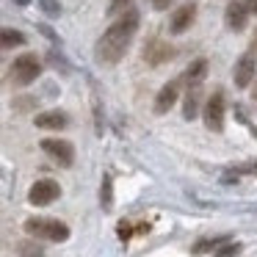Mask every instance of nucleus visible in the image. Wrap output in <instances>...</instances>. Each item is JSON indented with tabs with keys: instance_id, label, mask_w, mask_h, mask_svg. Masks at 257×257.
Instances as JSON below:
<instances>
[{
	"instance_id": "obj_1",
	"label": "nucleus",
	"mask_w": 257,
	"mask_h": 257,
	"mask_svg": "<svg viewBox=\"0 0 257 257\" xmlns=\"http://www.w3.org/2000/svg\"><path fill=\"white\" fill-rule=\"evenodd\" d=\"M136 31H139V12L130 9V12H124L122 17H119L116 23L100 36V42H97V47H94L97 61L105 64V67H113V64L127 53Z\"/></svg>"
},
{
	"instance_id": "obj_2",
	"label": "nucleus",
	"mask_w": 257,
	"mask_h": 257,
	"mask_svg": "<svg viewBox=\"0 0 257 257\" xmlns=\"http://www.w3.org/2000/svg\"><path fill=\"white\" fill-rule=\"evenodd\" d=\"M25 232L36 240H53V243H61L69 238V227L58 218H28L23 224Z\"/></svg>"
},
{
	"instance_id": "obj_3",
	"label": "nucleus",
	"mask_w": 257,
	"mask_h": 257,
	"mask_svg": "<svg viewBox=\"0 0 257 257\" xmlns=\"http://www.w3.org/2000/svg\"><path fill=\"white\" fill-rule=\"evenodd\" d=\"M39 72H42V64H39V58H36V53H23L20 58H14V67H12L14 83L28 86L39 78Z\"/></svg>"
},
{
	"instance_id": "obj_4",
	"label": "nucleus",
	"mask_w": 257,
	"mask_h": 257,
	"mask_svg": "<svg viewBox=\"0 0 257 257\" xmlns=\"http://www.w3.org/2000/svg\"><path fill=\"white\" fill-rule=\"evenodd\" d=\"M224 91L216 89L210 97H207L205 108H202V116H205V124L207 130H213V133H221L224 130Z\"/></svg>"
},
{
	"instance_id": "obj_5",
	"label": "nucleus",
	"mask_w": 257,
	"mask_h": 257,
	"mask_svg": "<svg viewBox=\"0 0 257 257\" xmlns=\"http://www.w3.org/2000/svg\"><path fill=\"white\" fill-rule=\"evenodd\" d=\"M58 196H61V188H58L56 180H36L34 185H31L28 191V202L36 207H45L50 205V202H56Z\"/></svg>"
},
{
	"instance_id": "obj_6",
	"label": "nucleus",
	"mask_w": 257,
	"mask_h": 257,
	"mask_svg": "<svg viewBox=\"0 0 257 257\" xmlns=\"http://www.w3.org/2000/svg\"><path fill=\"white\" fill-rule=\"evenodd\" d=\"M42 150H45L47 155H50L58 166H64V169L75 163V147L69 144V141H64V139H45V141H42Z\"/></svg>"
},
{
	"instance_id": "obj_7",
	"label": "nucleus",
	"mask_w": 257,
	"mask_h": 257,
	"mask_svg": "<svg viewBox=\"0 0 257 257\" xmlns=\"http://www.w3.org/2000/svg\"><path fill=\"white\" fill-rule=\"evenodd\" d=\"M172 56H174V47L166 45V42H161V39H152L150 45L144 47V58H147V64H152V67L166 64Z\"/></svg>"
},
{
	"instance_id": "obj_8",
	"label": "nucleus",
	"mask_w": 257,
	"mask_h": 257,
	"mask_svg": "<svg viewBox=\"0 0 257 257\" xmlns=\"http://www.w3.org/2000/svg\"><path fill=\"white\" fill-rule=\"evenodd\" d=\"M194 17H196V6L194 3H183V6L172 14V20H169V31H172V34H183V31L191 28Z\"/></svg>"
},
{
	"instance_id": "obj_9",
	"label": "nucleus",
	"mask_w": 257,
	"mask_h": 257,
	"mask_svg": "<svg viewBox=\"0 0 257 257\" xmlns=\"http://www.w3.org/2000/svg\"><path fill=\"white\" fill-rule=\"evenodd\" d=\"M246 17H249V6L240 3V0H232L224 12V20H227V28L229 31H243L246 28Z\"/></svg>"
},
{
	"instance_id": "obj_10",
	"label": "nucleus",
	"mask_w": 257,
	"mask_h": 257,
	"mask_svg": "<svg viewBox=\"0 0 257 257\" xmlns=\"http://www.w3.org/2000/svg\"><path fill=\"white\" fill-rule=\"evenodd\" d=\"M177 97H180V80H169L155 97V113H166L177 102Z\"/></svg>"
},
{
	"instance_id": "obj_11",
	"label": "nucleus",
	"mask_w": 257,
	"mask_h": 257,
	"mask_svg": "<svg viewBox=\"0 0 257 257\" xmlns=\"http://www.w3.org/2000/svg\"><path fill=\"white\" fill-rule=\"evenodd\" d=\"M232 78H235V86H238V89L251 86V80H254V58H251V56H243V58H240V61L235 64Z\"/></svg>"
},
{
	"instance_id": "obj_12",
	"label": "nucleus",
	"mask_w": 257,
	"mask_h": 257,
	"mask_svg": "<svg viewBox=\"0 0 257 257\" xmlns=\"http://www.w3.org/2000/svg\"><path fill=\"white\" fill-rule=\"evenodd\" d=\"M67 124H69V119L61 111H47L36 116V127H42V130H64Z\"/></svg>"
},
{
	"instance_id": "obj_13",
	"label": "nucleus",
	"mask_w": 257,
	"mask_h": 257,
	"mask_svg": "<svg viewBox=\"0 0 257 257\" xmlns=\"http://www.w3.org/2000/svg\"><path fill=\"white\" fill-rule=\"evenodd\" d=\"M199 97H202V83H188V94H185V102H183L185 119H196V113H199Z\"/></svg>"
},
{
	"instance_id": "obj_14",
	"label": "nucleus",
	"mask_w": 257,
	"mask_h": 257,
	"mask_svg": "<svg viewBox=\"0 0 257 257\" xmlns=\"http://www.w3.org/2000/svg\"><path fill=\"white\" fill-rule=\"evenodd\" d=\"M100 205H102V210H111V207H113V180H111V174H105V177H102Z\"/></svg>"
},
{
	"instance_id": "obj_15",
	"label": "nucleus",
	"mask_w": 257,
	"mask_h": 257,
	"mask_svg": "<svg viewBox=\"0 0 257 257\" xmlns=\"http://www.w3.org/2000/svg\"><path fill=\"white\" fill-rule=\"evenodd\" d=\"M205 72H207V61L205 58H196V61L188 67V72H185V80H188V83H202Z\"/></svg>"
},
{
	"instance_id": "obj_16",
	"label": "nucleus",
	"mask_w": 257,
	"mask_h": 257,
	"mask_svg": "<svg viewBox=\"0 0 257 257\" xmlns=\"http://www.w3.org/2000/svg\"><path fill=\"white\" fill-rule=\"evenodd\" d=\"M0 39H3V47H20V45H25V36L20 34V31H14V28H3Z\"/></svg>"
},
{
	"instance_id": "obj_17",
	"label": "nucleus",
	"mask_w": 257,
	"mask_h": 257,
	"mask_svg": "<svg viewBox=\"0 0 257 257\" xmlns=\"http://www.w3.org/2000/svg\"><path fill=\"white\" fill-rule=\"evenodd\" d=\"M227 238H202L199 243H194V254H205V251H213V249H218V246L224 243Z\"/></svg>"
},
{
	"instance_id": "obj_18",
	"label": "nucleus",
	"mask_w": 257,
	"mask_h": 257,
	"mask_svg": "<svg viewBox=\"0 0 257 257\" xmlns=\"http://www.w3.org/2000/svg\"><path fill=\"white\" fill-rule=\"evenodd\" d=\"M20 257H45V251H42L39 243H34V240H23V243L17 246Z\"/></svg>"
},
{
	"instance_id": "obj_19",
	"label": "nucleus",
	"mask_w": 257,
	"mask_h": 257,
	"mask_svg": "<svg viewBox=\"0 0 257 257\" xmlns=\"http://www.w3.org/2000/svg\"><path fill=\"white\" fill-rule=\"evenodd\" d=\"M238 254H240V243H221L213 251V257H238Z\"/></svg>"
},
{
	"instance_id": "obj_20",
	"label": "nucleus",
	"mask_w": 257,
	"mask_h": 257,
	"mask_svg": "<svg viewBox=\"0 0 257 257\" xmlns=\"http://www.w3.org/2000/svg\"><path fill=\"white\" fill-rule=\"evenodd\" d=\"M39 6L45 9V14H50V17H58V14H61V6H58L56 0H39Z\"/></svg>"
},
{
	"instance_id": "obj_21",
	"label": "nucleus",
	"mask_w": 257,
	"mask_h": 257,
	"mask_svg": "<svg viewBox=\"0 0 257 257\" xmlns=\"http://www.w3.org/2000/svg\"><path fill=\"white\" fill-rule=\"evenodd\" d=\"M116 232H119V238H122V240H127L130 235H133V229H130L127 221H119V229H116Z\"/></svg>"
},
{
	"instance_id": "obj_22",
	"label": "nucleus",
	"mask_w": 257,
	"mask_h": 257,
	"mask_svg": "<svg viewBox=\"0 0 257 257\" xmlns=\"http://www.w3.org/2000/svg\"><path fill=\"white\" fill-rule=\"evenodd\" d=\"M235 174H257V163H246V166L235 169Z\"/></svg>"
},
{
	"instance_id": "obj_23",
	"label": "nucleus",
	"mask_w": 257,
	"mask_h": 257,
	"mask_svg": "<svg viewBox=\"0 0 257 257\" xmlns=\"http://www.w3.org/2000/svg\"><path fill=\"white\" fill-rule=\"evenodd\" d=\"M124 3H127V0H111V6H108V14H116L119 9L124 6Z\"/></svg>"
},
{
	"instance_id": "obj_24",
	"label": "nucleus",
	"mask_w": 257,
	"mask_h": 257,
	"mask_svg": "<svg viewBox=\"0 0 257 257\" xmlns=\"http://www.w3.org/2000/svg\"><path fill=\"white\" fill-rule=\"evenodd\" d=\"M169 3H172V0H152V6L155 9H169Z\"/></svg>"
},
{
	"instance_id": "obj_25",
	"label": "nucleus",
	"mask_w": 257,
	"mask_h": 257,
	"mask_svg": "<svg viewBox=\"0 0 257 257\" xmlns=\"http://www.w3.org/2000/svg\"><path fill=\"white\" fill-rule=\"evenodd\" d=\"M246 6H249V12H251V14H257V0H249Z\"/></svg>"
},
{
	"instance_id": "obj_26",
	"label": "nucleus",
	"mask_w": 257,
	"mask_h": 257,
	"mask_svg": "<svg viewBox=\"0 0 257 257\" xmlns=\"http://www.w3.org/2000/svg\"><path fill=\"white\" fill-rule=\"evenodd\" d=\"M14 3H17V6H28L31 0H14Z\"/></svg>"
},
{
	"instance_id": "obj_27",
	"label": "nucleus",
	"mask_w": 257,
	"mask_h": 257,
	"mask_svg": "<svg viewBox=\"0 0 257 257\" xmlns=\"http://www.w3.org/2000/svg\"><path fill=\"white\" fill-rule=\"evenodd\" d=\"M251 97H254V102H257V86H254V91H251Z\"/></svg>"
},
{
	"instance_id": "obj_28",
	"label": "nucleus",
	"mask_w": 257,
	"mask_h": 257,
	"mask_svg": "<svg viewBox=\"0 0 257 257\" xmlns=\"http://www.w3.org/2000/svg\"><path fill=\"white\" fill-rule=\"evenodd\" d=\"M254 53H257V34H254Z\"/></svg>"
}]
</instances>
